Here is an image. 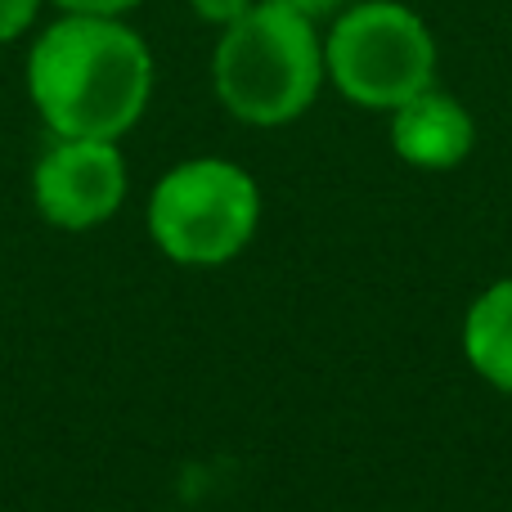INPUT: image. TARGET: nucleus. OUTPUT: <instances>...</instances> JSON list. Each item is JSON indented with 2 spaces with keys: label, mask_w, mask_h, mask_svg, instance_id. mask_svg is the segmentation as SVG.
<instances>
[{
  "label": "nucleus",
  "mask_w": 512,
  "mask_h": 512,
  "mask_svg": "<svg viewBox=\"0 0 512 512\" xmlns=\"http://www.w3.org/2000/svg\"><path fill=\"white\" fill-rule=\"evenodd\" d=\"M261 189L239 162L189 158L149 194V239L176 265H225L256 239Z\"/></svg>",
  "instance_id": "7ed1b4c3"
},
{
  "label": "nucleus",
  "mask_w": 512,
  "mask_h": 512,
  "mask_svg": "<svg viewBox=\"0 0 512 512\" xmlns=\"http://www.w3.org/2000/svg\"><path fill=\"white\" fill-rule=\"evenodd\" d=\"M126 158L117 140H68L54 135V144L32 167V203L54 230H95L113 221L126 203Z\"/></svg>",
  "instance_id": "39448f33"
},
{
  "label": "nucleus",
  "mask_w": 512,
  "mask_h": 512,
  "mask_svg": "<svg viewBox=\"0 0 512 512\" xmlns=\"http://www.w3.org/2000/svg\"><path fill=\"white\" fill-rule=\"evenodd\" d=\"M41 14V0H0V45L23 36Z\"/></svg>",
  "instance_id": "6e6552de"
},
{
  "label": "nucleus",
  "mask_w": 512,
  "mask_h": 512,
  "mask_svg": "<svg viewBox=\"0 0 512 512\" xmlns=\"http://www.w3.org/2000/svg\"><path fill=\"white\" fill-rule=\"evenodd\" d=\"M63 14H104V18H122L131 14L140 0H54Z\"/></svg>",
  "instance_id": "9d476101"
},
{
  "label": "nucleus",
  "mask_w": 512,
  "mask_h": 512,
  "mask_svg": "<svg viewBox=\"0 0 512 512\" xmlns=\"http://www.w3.org/2000/svg\"><path fill=\"white\" fill-rule=\"evenodd\" d=\"M324 72L342 99L391 113L436 86V36L400 0H364L333 18Z\"/></svg>",
  "instance_id": "20e7f679"
},
{
  "label": "nucleus",
  "mask_w": 512,
  "mask_h": 512,
  "mask_svg": "<svg viewBox=\"0 0 512 512\" xmlns=\"http://www.w3.org/2000/svg\"><path fill=\"white\" fill-rule=\"evenodd\" d=\"M283 5L301 9V14H310V18H324L328 9H337V0H283Z\"/></svg>",
  "instance_id": "9b49d317"
},
{
  "label": "nucleus",
  "mask_w": 512,
  "mask_h": 512,
  "mask_svg": "<svg viewBox=\"0 0 512 512\" xmlns=\"http://www.w3.org/2000/svg\"><path fill=\"white\" fill-rule=\"evenodd\" d=\"M477 144V122L454 95L427 86L423 95L391 108V149L418 171H454Z\"/></svg>",
  "instance_id": "423d86ee"
},
{
  "label": "nucleus",
  "mask_w": 512,
  "mask_h": 512,
  "mask_svg": "<svg viewBox=\"0 0 512 512\" xmlns=\"http://www.w3.org/2000/svg\"><path fill=\"white\" fill-rule=\"evenodd\" d=\"M463 355L495 391L512 396V279L481 292L463 315Z\"/></svg>",
  "instance_id": "0eeeda50"
},
{
  "label": "nucleus",
  "mask_w": 512,
  "mask_h": 512,
  "mask_svg": "<svg viewBox=\"0 0 512 512\" xmlns=\"http://www.w3.org/2000/svg\"><path fill=\"white\" fill-rule=\"evenodd\" d=\"M153 95V54L135 27L104 14H63L27 54V99L54 135L122 140Z\"/></svg>",
  "instance_id": "f257e3e1"
},
{
  "label": "nucleus",
  "mask_w": 512,
  "mask_h": 512,
  "mask_svg": "<svg viewBox=\"0 0 512 512\" xmlns=\"http://www.w3.org/2000/svg\"><path fill=\"white\" fill-rule=\"evenodd\" d=\"M252 5L256 0H189V9H194L203 23H212V27H230L234 18H243Z\"/></svg>",
  "instance_id": "1a4fd4ad"
},
{
  "label": "nucleus",
  "mask_w": 512,
  "mask_h": 512,
  "mask_svg": "<svg viewBox=\"0 0 512 512\" xmlns=\"http://www.w3.org/2000/svg\"><path fill=\"white\" fill-rule=\"evenodd\" d=\"M324 41L315 18L283 0H256L221 27L212 50V90L230 117L248 126H288L319 99Z\"/></svg>",
  "instance_id": "f03ea898"
}]
</instances>
